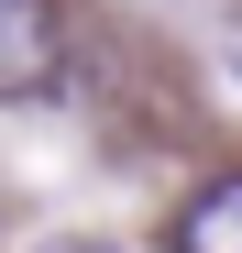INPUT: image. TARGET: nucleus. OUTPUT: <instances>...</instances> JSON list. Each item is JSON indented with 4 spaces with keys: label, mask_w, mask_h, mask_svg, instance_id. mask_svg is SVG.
<instances>
[{
    "label": "nucleus",
    "mask_w": 242,
    "mask_h": 253,
    "mask_svg": "<svg viewBox=\"0 0 242 253\" xmlns=\"http://www.w3.org/2000/svg\"><path fill=\"white\" fill-rule=\"evenodd\" d=\"M55 55H66L55 0H0V99H33L55 77Z\"/></svg>",
    "instance_id": "1"
},
{
    "label": "nucleus",
    "mask_w": 242,
    "mask_h": 253,
    "mask_svg": "<svg viewBox=\"0 0 242 253\" xmlns=\"http://www.w3.org/2000/svg\"><path fill=\"white\" fill-rule=\"evenodd\" d=\"M176 253H242V176H209L176 209Z\"/></svg>",
    "instance_id": "2"
},
{
    "label": "nucleus",
    "mask_w": 242,
    "mask_h": 253,
    "mask_svg": "<svg viewBox=\"0 0 242 253\" xmlns=\"http://www.w3.org/2000/svg\"><path fill=\"white\" fill-rule=\"evenodd\" d=\"M33 253H110V242H33Z\"/></svg>",
    "instance_id": "3"
}]
</instances>
